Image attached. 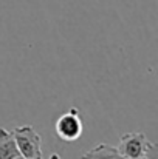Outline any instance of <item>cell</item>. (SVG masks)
Returning <instances> with one entry per match:
<instances>
[{"label":"cell","mask_w":158,"mask_h":159,"mask_svg":"<svg viewBox=\"0 0 158 159\" xmlns=\"http://www.w3.org/2000/svg\"><path fill=\"white\" fill-rule=\"evenodd\" d=\"M11 134L23 159H42V138L33 125L14 127Z\"/></svg>","instance_id":"cell-1"},{"label":"cell","mask_w":158,"mask_h":159,"mask_svg":"<svg viewBox=\"0 0 158 159\" xmlns=\"http://www.w3.org/2000/svg\"><path fill=\"white\" fill-rule=\"evenodd\" d=\"M152 145L154 142H151L146 134L132 131L124 133L119 138V145L116 148L124 159H144Z\"/></svg>","instance_id":"cell-2"},{"label":"cell","mask_w":158,"mask_h":159,"mask_svg":"<svg viewBox=\"0 0 158 159\" xmlns=\"http://www.w3.org/2000/svg\"><path fill=\"white\" fill-rule=\"evenodd\" d=\"M54 130L59 139L64 142H74L82 136L84 131V124L79 116L78 108H70L67 113H64L54 124Z\"/></svg>","instance_id":"cell-3"},{"label":"cell","mask_w":158,"mask_h":159,"mask_svg":"<svg viewBox=\"0 0 158 159\" xmlns=\"http://www.w3.org/2000/svg\"><path fill=\"white\" fill-rule=\"evenodd\" d=\"M20 153L11 131L0 127V159H19Z\"/></svg>","instance_id":"cell-4"},{"label":"cell","mask_w":158,"mask_h":159,"mask_svg":"<svg viewBox=\"0 0 158 159\" xmlns=\"http://www.w3.org/2000/svg\"><path fill=\"white\" fill-rule=\"evenodd\" d=\"M81 159H124L116 147H112L108 144H98L96 147L90 148L87 153H84Z\"/></svg>","instance_id":"cell-5"},{"label":"cell","mask_w":158,"mask_h":159,"mask_svg":"<svg viewBox=\"0 0 158 159\" xmlns=\"http://www.w3.org/2000/svg\"><path fill=\"white\" fill-rule=\"evenodd\" d=\"M48 159H60V156H59L57 153H53V155H51V156H50Z\"/></svg>","instance_id":"cell-6"}]
</instances>
